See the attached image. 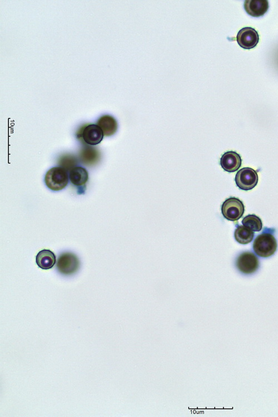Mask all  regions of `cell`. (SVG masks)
<instances>
[{"mask_svg":"<svg viewBox=\"0 0 278 417\" xmlns=\"http://www.w3.org/2000/svg\"><path fill=\"white\" fill-rule=\"evenodd\" d=\"M254 252L260 257H271L276 251L277 241L272 232L264 230L254 240L253 245Z\"/></svg>","mask_w":278,"mask_h":417,"instance_id":"cell-1","label":"cell"},{"mask_svg":"<svg viewBox=\"0 0 278 417\" xmlns=\"http://www.w3.org/2000/svg\"><path fill=\"white\" fill-rule=\"evenodd\" d=\"M68 171L61 167H54L46 172L45 182L47 188L57 192L64 189L69 183Z\"/></svg>","mask_w":278,"mask_h":417,"instance_id":"cell-2","label":"cell"},{"mask_svg":"<svg viewBox=\"0 0 278 417\" xmlns=\"http://www.w3.org/2000/svg\"><path fill=\"white\" fill-rule=\"evenodd\" d=\"M244 211L243 203L240 200L236 198L227 199L222 206L223 216L229 221H237L243 216Z\"/></svg>","mask_w":278,"mask_h":417,"instance_id":"cell-3","label":"cell"},{"mask_svg":"<svg viewBox=\"0 0 278 417\" xmlns=\"http://www.w3.org/2000/svg\"><path fill=\"white\" fill-rule=\"evenodd\" d=\"M235 181L236 186L240 189L248 191L257 186L258 175L255 170L251 168H244L236 174Z\"/></svg>","mask_w":278,"mask_h":417,"instance_id":"cell-4","label":"cell"},{"mask_svg":"<svg viewBox=\"0 0 278 417\" xmlns=\"http://www.w3.org/2000/svg\"><path fill=\"white\" fill-rule=\"evenodd\" d=\"M79 259L72 253L62 254L58 257L56 264L59 273L65 276L73 275L79 270Z\"/></svg>","mask_w":278,"mask_h":417,"instance_id":"cell-5","label":"cell"},{"mask_svg":"<svg viewBox=\"0 0 278 417\" xmlns=\"http://www.w3.org/2000/svg\"><path fill=\"white\" fill-rule=\"evenodd\" d=\"M236 266L241 273L245 275H251L258 270L259 261L255 254L245 252L239 255L236 259Z\"/></svg>","mask_w":278,"mask_h":417,"instance_id":"cell-6","label":"cell"},{"mask_svg":"<svg viewBox=\"0 0 278 417\" xmlns=\"http://www.w3.org/2000/svg\"><path fill=\"white\" fill-rule=\"evenodd\" d=\"M78 138H81L87 144L96 145L103 139L104 133L98 125L90 124L82 127L78 132Z\"/></svg>","mask_w":278,"mask_h":417,"instance_id":"cell-7","label":"cell"},{"mask_svg":"<svg viewBox=\"0 0 278 417\" xmlns=\"http://www.w3.org/2000/svg\"><path fill=\"white\" fill-rule=\"evenodd\" d=\"M236 41L242 49L251 50L258 44L259 37L255 29L246 27L241 29L239 32Z\"/></svg>","mask_w":278,"mask_h":417,"instance_id":"cell-8","label":"cell"},{"mask_svg":"<svg viewBox=\"0 0 278 417\" xmlns=\"http://www.w3.org/2000/svg\"><path fill=\"white\" fill-rule=\"evenodd\" d=\"M244 7L248 15L259 17L267 13L269 5L267 0H246Z\"/></svg>","mask_w":278,"mask_h":417,"instance_id":"cell-9","label":"cell"},{"mask_svg":"<svg viewBox=\"0 0 278 417\" xmlns=\"http://www.w3.org/2000/svg\"><path fill=\"white\" fill-rule=\"evenodd\" d=\"M241 162L240 155L233 151L225 153L221 159L222 168L229 172L237 171L240 168Z\"/></svg>","mask_w":278,"mask_h":417,"instance_id":"cell-10","label":"cell"},{"mask_svg":"<svg viewBox=\"0 0 278 417\" xmlns=\"http://www.w3.org/2000/svg\"><path fill=\"white\" fill-rule=\"evenodd\" d=\"M79 158L81 162L86 166L93 165L99 162L100 153L97 148L86 145L82 147Z\"/></svg>","mask_w":278,"mask_h":417,"instance_id":"cell-11","label":"cell"},{"mask_svg":"<svg viewBox=\"0 0 278 417\" xmlns=\"http://www.w3.org/2000/svg\"><path fill=\"white\" fill-rule=\"evenodd\" d=\"M56 256L50 250L44 249L39 252L37 255V264L41 269L49 270L56 264Z\"/></svg>","mask_w":278,"mask_h":417,"instance_id":"cell-12","label":"cell"},{"mask_svg":"<svg viewBox=\"0 0 278 417\" xmlns=\"http://www.w3.org/2000/svg\"><path fill=\"white\" fill-rule=\"evenodd\" d=\"M102 129L104 136H110L114 135L117 130L118 125L115 118L110 115H104L100 117L97 123Z\"/></svg>","mask_w":278,"mask_h":417,"instance_id":"cell-13","label":"cell"},{"mask_svg":"<svg viewBox=\"0 0 278 417\" xmlns=\"http://www.w3.org/2000/svg\"><path fill=\"white\" fill-rule=\"evenodd\" d=\"M69 178L71 183L75 186H85L88 181V172L82 167L76 166L70 171Z\"/></svg>","mask_w":278,"mask_h":417,"instance_id":"cell-14","label":"cell"},{"mask_svg":"<svg viewBox=\"0 0 278 417\" xmlns=\"http://www.w3.org/2000/svg\"><path fill=\"white\" fill-rule=\"evenodd\" d=\"M254 237V232L244 225L238 226L234 232V237L236 241L244 245L251 243Z\"/></svg>","mask_w":278,"mask_h":417,"instance_id":"cell-15","label":"cell"},{"mask_svg":"<svg viewBox=\"0 0 278 417\" xmlns=\"http://www.w3.org/2000/svg\"><path fill=\"white\" fill-rule=\"evenodd\" d=\"M242 224L253 231H261L263 228L262 220L258 216L254 215V214L244 217L242 219Z\"/></svg>","mask_w":278,"mask_h":417,"instance_id":"cell-16","label":"cell"},{"mask_svg":"<svg viewBox=\"0 0 278 417\" xmlns=\"http://www.w3.org/2000/svg\"><path fill=\"white\" fill-rule=\"evenodd\" d=\"M58 163L60 166V167L67 171H70L78 165V160L72 155L64 154L59 158Z\"/></svg>","mask_w":278,"mask_h":417,"instance_id":"cell-17","label":"cell"}]
</instances>
